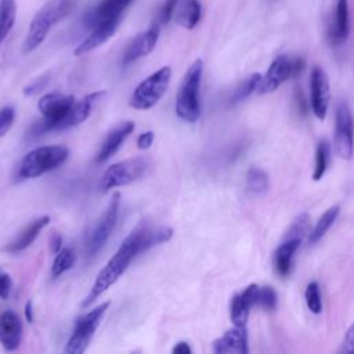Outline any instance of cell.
<instances>
[{"label": "cell", "instance_id": "obj_1", "mask_svg": "<svg viewBox=\"0 0 354 354\" xmlns=\"http://www.w3.org/2000/svg\"><path fill=\"white\" fill-rule=\"evenodd\" d=\"M173 236V230L167 227L155 228L147 224H141L134 228L120 243L115 254L108 260L105 267L98 272L90 293L83 300L82 306H90L98 296L108 290L129 268L131 261L144 253L145 250L167 242Z\"/></svg>", "mask_w": 354, "mask_h": 354}, {"label": "cell", "instance_id": "obj_2", "mask_svg": "<svg viewBox=\"0 0 354 354\" xmlns=\"http://www.w3.org/2000/svg\"><path fill=\"white\" fill-rule=\"evenodd\" d=\"M203 73L202 59L194 61L187 69L176 97V113L177 116L188 123H194L201 116V101L199 88Z\"/></svg>", "mask_w": 354, "mask_h": 354}, {"label": "cell", "instance_id": "obj_3", "mask_svg": "<svg viewBox=\"0 0 354 354\" xmlns=\"http://www.w3.org/2000/svg\"><path fill=\"white\" fill-rule=\"evenodd\" d=\"M72 7L71 0H51L46 3L32 18L29 30L22 44V51L25 54L36 50L46 39L51 26L64 18Z\"/></svg>", "mask_w": 354, "mask_h": 354}, {"label": "cell", "instance_id": "obj_4", "mask_svg": "<svg viewBox=\"0 0 354 354\" xmlns=\"http://www.w3.org/2000/svg\"><path fill=\"white\" fill-rule=\"evenodd\" d=\"M68 155V148L62 145H47L35 148L28 152L21 160L17 170V178L28 180L40 177L41 174L59 167L66 160Z\"/></svg>", "mask_w": 354, "mask_h": 354}, {"label": "cell", "instance_id": "obj_5", "mask_svg": "<svg viewBox=\"0 0 354 354\" xmlns=\"http://www.w3.org/2000/svg\"><path fill=\"white\" fill-rule=\"evenodd\" d=\"M75 104L73 95H64L61 93H48L43 95L37 108L43 115V120L39 122L30 131L33 136H40L51 130H59V124Z\"/></svg>", "mask_w": 354, "mask_h": 354}, {"label": "cell", "instance_id": "obj_6", "mask_svg": "<svg viewBox=\"0 0 354 354\" xmlns=\"http://www.w3.org/2000/svg\"><path fill=\"white\" fill-rule=\"evenodd\" d=\"M171 77L170 66H163L145 77L133 91L130 97V106L145 111L158 104L165 95Z\"/></svg>", "mask_w": 354, "mask_h": 354}, {"label": "cell", "instance_id": "obj_7", "mask_svg": "<svg viewBox=\"0 0 354 354\" xmlns=\"http://www.w3.org/2000/svg\"><path fill=\"white\" fill-rule=\"evenodd\" d=\"M108 307H109V301H104L97 307H94L93 310H90L88 313H86L84 315L77 318L73 332L64 350L66 354H80L86 351Z\"/></svg>", "mask_w": 354, "mask_h": 354}, {"label": "cell", "instance_id": "obj_8", "mask_svg": "<svg viewBox=\"0 0 354 354\" xmlns=\"http://www.w3.org/2000/svg\"><path fill=\"white\" fill-rule=\"evenodd\" d=\"M147 169L148 162L141 156L118 162L105 170L100 183V188L102 192H106L112 188L131 184L133 181L142 177Z\"/></svg>", "mask_w": 354, "mask_h": 354}, {"label": "cell", "instance_id": "obj_9", "mask_svg": "<svg viewBox=\"0 0 354 354\" xmlns=\"http://www.w3.org/2000/svg\"><path fill=\"white\" fill-rule=\"evenodd\" d=\"M119 206H120V194L116 192L113 194L106 210L104 212L101 218L97 221L95 227L88 234L87 243H86V254L88 259L94 257L108 242L118 221Z\"/></svg>", "mask_w": 354, "mask_h": 354}, {"label": "cell", "instance_id": "obj_10", "mask_svg": "<svg viewBox=\"0 0 354 354\" xmlns=\"http://www.w3.org/2000/svg\"><path fill=\"white\" fill-rule=\"evenodd\" d=\"M304 68L303 58H289L288 55H278L270 65L267 73L263 76L259 93L267 94L275 91L282 83L289 80L290 77L299 75Z\"/></svg>", "mask_w": 354, "mask_h": 354}, {"label": "cell", "instance_id": "obj_11", "mask_svg": "<svg viewBox=\"0 0 354 354\" xmlns=\"http://www.w3.org/2000/svg\"><path fill=\"white\" fill-rule=\"evenodd\" d=\"M333 148L342 159H350L354 152V122L346 101H340L336 108Z\"/></svg>", "mask_w": 354, "mask_h": 354}, {"label": "cell", "instance_id": "obj_12", "mask_svg": "<svg viewBox=\"0 0 354 354\" xmlns=\"http://www.w3.org/2000/svg\"><path fill=\"white\" fill-rule=\"evenodd\" d=\"M310 102L314 115L325 119L329 105V83L326 73L321 66H314L310 76Z\"/></svg>", "mask_w": 354, "mask_h": 354}, {"label": "cell", "instance_id": "obj_13", "mask_svg": "<svg viewBox=\"0 0 354 354\" xmlns=\"http://www.w3.org/2000/svg\"><path fill=\"white\" fill-rule=\"evenodd\" d=\"M159 30H160V26L153 22V25L149 29L138 33L129 43V46L123 54V65H129V64L134 62L136 59L148 55L156 46V41L159 37Z\"/></svg>", "mask_w": 354, "mask_h": 354}, {"label": "cell", "instance_id": "obj_14", "mask_svg": "<svg viewBox=\"0 0 354 354\" xmlns=\"http://www.w3.org/2000/svg\"><path fill=\"white\" fill-rule=\"evenodd\" d=\"M134 130V122L126 120L115 126L112 130H109L106 138L104 140L97 156H95V163L101 165L105 163L108 159H111L116 151L120 148L122 142L133 133Z\"/></svg>", "mask_w": 354, "mask_h": 354}, {"label": "cell", "instance_id": "obj_15", "mask_svg": "<svg viewBox=\"0 0 354 354\" xmlns=\"http://www.w3.org/2000/svg\"><path fill=\"white\" fill-rule=\"evenodd\" d=\"M22 340V322L17 313L6 310L0 315V343L7 351H14Z\"/></svg>", "mask_w": 354, "mask_h": 354}, {"label": "cell", "instance_id": "obj_16", "mask_svg": "<svg viewBox=\"0 0 354 354\" xmlns=\"http://www.w3.org/2000/svg\"><path fill=\"white\" fill-rule=\"evenodd\" d=\"M213 351L217 354H246L249 351L246 326L235 325L232 329H228L221 337L213 342Z\"/></svg>", "mask_w": 354, "mask_h": 354}, {"label": "cell", "instance_id": "obj_17", "mask_svg": "<svg viewBox=\"0 0 354 354\" xmlns=\"http://www.w3.org/2000/svg\"><path fill=\"white\" fill-rule=\"evenodd\" d=\"M257 289H259V285L252 283L245 290H242L241 293H236L232 297L231 306H230V315L234 325H239V326L246 325L250 308L256 306Z\"/></svg>", "mask_w": 354, "mask_h": 354}, {"label": "cell", "instance_id": "obj_18", "mask_svg": "<svg viewBox=\"0 0 354 354\" xmlns=\"http://www.w3.org/2000/svg\"><path fill=\"white\" fill-rule=\"evenodd\" d=\"M119 24H120V19L113 18V19L104 21V22L98 24L97 26H94L93 29H90V35L76 47L75 55H83L88 51L97 48L102 43H105L111 36H113Z\"/></svg>", "mask_w": 354, "mask_h": 354}, {"label": "cell", "instance_id": "obj_19", "mask_svg": "<svg viewBox=\"0 0 354 354\" xmlns=\"http://www.w3.org/2000/svg\"><path fill=\"white\" fill-rule=\"evenodd\" d=\"M104 94H105V91H95V93L87 94L86 97H83L79 101H75V104L72 105V108L69 109V112L66 113L64 120L61 122L59 130L75 127V126L83 123L88 118L95 101L100 100Z\"/></svg>", "mask_w": 354, "mask_h": 354}, {"label": "cell", "instance_id": "obj_20", "mask_svg": "<svg viewBox=\"0 0 354 354\" xmlns=\"http://www.w3.org/2000/svg\"><path fill=\"white\" fill-rule=\"evenodd\" d=\"M133 0H104L95 10H93L84 19L88 29H93L98 24L119 18L122 19L123 11L130 6Z\"/></svg>", "mask_w": 354, "mask_h": 354}, {"label": "cell", "instance_id": "obj_21", "mask_svg": "<svg viewBox=\"0 0 354 354\" xmlns=\"http://www.w3.org/2000/svg\"><path fill=\"white\" fill-rule=\"evenodd\" d=\"M348 33H350L348 0H336L335 21L328 29V40L330 44L337 46L347 40Z\"/></svg>", "mask_w": 354, "mask_h": 354}, {"label": "cell", "instance_id": "obj_22", "mask_svg": "<svg viewBox=\"0 0 354 354\" xmlns=\"http://www.w3.org/2000/svg\"><path fill=\"white\" fill-rule=\"evenodd\" d=\"M201 15L202 6L199 0H177L171 19L185 29H192L198 25Z\"/></svg>", "mask_w": 354, "mask_h": 354}, {"label": "cell", "instance_id": "obj_23", "mask_svg": "<svg viewBox=\"0 0 354 354\" xmlns=\"http://www.w3.org/2000/svg\"><path fill=\"white\" fill-rule=\"evenodd\" d=\"M50 223L48 216H41L35 218L32 223H29L19 234L18 236L7 246V250L10 253H18L25 250L30 243L36 239V236L40 234V231Z\"/></svg>", "mask_w": 354, "mask_h": 354}, {"label": "cell", "instance_id": "obj_24", "mask_svg": "<svg viewBox=\"0 0 354 354\" xmlns=\"http://www.w3.org/2000/svg\"><path fill=\"white\" fill-rule=\"evenodd\" d=\"M301 241L299 239H283L274 253V267L281 277H286L290 272L292 260L299 249Z\"/></svg>", "mask_w": 354, "mask_h": 354}, {"label": "cell", "instance_id": "obj_25", "mask_svg": "<svg viewBox=\"0 0 354 354\" xmlns=\"http://www.w3.org/2000/svg\"><path fill=\"white\" fill-rule=\"evenodd\" d=\"M339 212H340V207L336 205V206H332L329 209L325 210V213L319 217V220L317 221V224L314 225V228L310 231L308 234V242L310 245H314L317 243L326 232L330 228V225L335 223V220L339 216Z\"/></svg>", "mask_w": 354, "mask_h": 354}, {"label": "cell", "instance_id": "obj_26", "mask_svg": "<svg viewBox=\"0 0 354 354\" xmlns=\"http://www.w3.org/2000/svg\"><path fill=\"white\" fill-rule=\"evenodd\" d=\"M17 15L15 0H0V44L11 32Z\"/></svg>", "mask_w": 354, "mask_h": 354}, {"label": "cell", "instance_id": "obj_27", "mask_svg": "<svg viewBox=\"0 0 354 354\" xmlns=\"http://www.w3.org/2000/svg\"><path fill=\"white\" fill-rule=\"evenodd\" d=\"M263 76L260 73H253L249 77H246L232 93L231 98H230V104H236L241 102L242 100L248 98L250 94H253L254 91L259 90L260 83H261Z\"/></svg>", "mask_w": 354, "mask_h": 354}, {"label": "cell", "instance_id": "obj_28", "mask_svg": "<svg viewBox=\"0 0 354 354\" xmlns=\"http://www.w3.org/2000/svg\"><path fill=\"white\" fill-rule=\"evenodd\" d=\"M55 259L51 266V275L53 278L61 277L64 272L71 270L75 266L76 254L71 248H64L58 253H55Z\"/></svg>", "mask_w": 354, "mask_h": 354}, {"label": "cell", "instance_id": "obj_29", "mask_svg": "<svg viewBox=\"0 0 354 354\" xmlns=\"http://www.w3.org/2000/svg\"><path fill=\"white\" fill-rule=\"evenodd\" d=\"M246 187L253 194H261L268 188L267 173L261 169L252 167L246 173Z\"/></svg>", "mask_w": 354, "mask_h": 354}, {"label": "cell", "instance_id": "obj_30", "mask_svg": "<svg viewBox=\"0 0 354 354\" xmlns=\"http://www.w3.org/2000/svg\"><path fill=\"white\" fill-rule=\"evenodd\" d=\"M328 162H329V144L325 140H322L317 145V151H315V167L313 173V178L315 181L324 177L328 167Z\"/></svg>", "mask_w": 354, "mask_h": 354}, {"label": "cell", "instance_id": "obj_31", "mask_svg": "<svg viewBox=\"0 0 354 354\" xmlns=\"http://www.w3.org/2000/svg\"><path fill=\"white\" fill-rule=\"evenodd\" d=\"M307 234H310V216L307 213H301L293 220V223L289 227V230L286 231L283 239L303 241V238Z\"/></svg>", "mask_w": 354, "mask_h": 354}, {"label": "cell", "instance_id": "obj_32", "mask_svg": "<svg viewBox=\"0 0 354 354\" xmlns=\"http://www.w3.org/2000/svg\"><path fill=\"white\" fill-rule=\"evenodd\" d=\"M306 304L308 310L314 314H319L322 310V303H321V295H319V286L317 282H310L306 288Z\"/></svg>", "mask_w": 354, "mask_h": 354}, {"label": "cell", "instance_id": "obj_33", "mask_svg": "<svg viewBox=\"0 0 354 354\" xmlns=\"http://www.w3.org/2000/svg\"><path fill=\"white\" fill-rule=\"evenodd\" d=\"M256 306L264 310H274L277 307V293L271 286H259Z\"/></svg>", "mask_w": 354, "mask_h": 354}, {"label": "cell", "instance_id": "obj_34", "mask_svg": "<svg viewBox=\"0 0 354 354\" xmlns=\"http://www.w3.org/2000/svg\"><path fill=\"white\" fill-rule=\"evenodd\" d=\"M15 119V109L11 105L0 108V137L6 136Z\"/></svg>", "mask_w": 354, "mask_h": 354}, {"label": "cell", "instance_id": "obj_35", "mask_svg": "<svg viewBox=\"0 0 354 354\" xmlns=\"http://www.w3.org/2000/svg\"><path fill=\"white\" fill-rule=\"evenodd\" d=\"M176 3H177V0H166L162 4V7H160V10L156 15L155 24H158L159 26L166 25L173 18V11H174V7H176Z\"/></svg>", "mask_w": 354, "mask_h": 354}, {"label": "cell", "instance_id": "obj_36", "mask_svg": "<svg viewBox=\"0 0 354 354\" xmlns=\"http://www.w3.org/2000/svg\"><path fill=\"white\" fill-rule=\"evenodd\" d=\"M340 351H342V353H346V354H354V322H353V325L347 329V332H346V335H344V339H343V342H342Z\"/></svg>", "mask_w": 354, "mask_h": 354}, {"label": "cell", "instance_id": "obj_37", "mask_svg": "<svg viewBox=\"0 0 354 354\" xmlns=\"http://www.w3.org/2000/svg\"><path fill=\"white\" fill-rule=\"evenodd\" d=\"M12 289V281L8 274L0 272V299H8Z\"/></svg>", "mask_w": 354, "mask_h": 354}, {"label": "cell", "instance_id": "obj_38", "mask_svg": "<svg viewBox=\"0 0 354 354\" xmlns=\"http://www.w3.org/2000/svg\"><path fill=\"white\" fill-rule=\"evenodd\" d=\"M153 133L152 131H144L140 134V137L137 138V147L140 149H148L152 142H153Z\"/></svg>", "mask_w": 354, "mask_h": 354}, {"label": "cell", "instance_id": "obj_39", "mask_svg": "<svg viewBox=\"0 0 354 354\" xmlns=\"http://www.w3.org/2000/svg\"><path fill=\"white\" fill-rule=\"evenodd\" d=\"M171 351H173L174 354H191V353H192L191 347H189L188 343H185V342H178V343L173 347Z\"/></svg>", "mask_w": 354, "mask_h": 354}, {"label": "cell", "instance_id": "obj_40", "mask_svg": "<svg viewBox=\"0 0 354 354\" xmlns=\"http://www.w3.org/2000/svg\"><path fill=\"white\" fill-rule=\"evenodd\" d=\"M51 246H53V252L54 253H58L61 250V246H62V236L55 234L53 238H51Z\"/></svg>", "mask_w": 354, "mask_h": 354}, {"label": "cell", "instance_id": "obj_41", "mask_svg": "<svg viewBox=\"0 0 354 354\" xmlns=\"http://www.w3.org/2000/svg\"><path fill=\"white\" fill-rule=\"evenodd\" d=\"M33 308H32V301H28L25 306V317L28 319V322H33Z\"/></svg>", "mask_w": 354, "mask_h": 354}]
</instances>
